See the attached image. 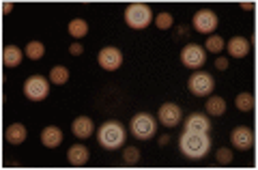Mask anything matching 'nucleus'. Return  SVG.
Instances as JSON below:
<instances>
[{"label": "nucleus", "mask_w": 258, "mask_h": 170, "mask_svg": "<svg viewBox=\"0 0 258 170\" xmlns=\"http://www.w3.org/2000/svg\"><path fill=\"white\" fill-rule=\"evenodd\" d=\"M151 20H153V13H151V9H149V5L136 3V5H129L127 11H125V22H127L132 28H136V30L147 28L149 24H151Z\"/></svg>", "instance_id": "7ed1b4c3"}, {"label": "nucleus", "mask_w": 258, "mask_h": 170, "mask_svg": "<svg viewBox=\"0 0 258 170\" xmlns=\"http://www.w3.org/2000/svg\"><path fill=\"white\" fill-rule=\"evenodd\" d=\"M213 78L205 74V71H196L191 78H189V91L198 97H205V95H211L213 91Z\"/></svg>", "instance_id": "0eeeda50"}, {"label": "nucleus", "mask_w": 258, "mask_h": 170, "mask_svg": "<svg viewBox=\"0 0 258 170\" xmlns=\"http://www.w3.org/2000/svg\"><path fill=\"white\" fill-rule=\"evenodd\" d=\"M43 54H45V47L41 41H30L26 45V56L30 61H39V59H43Z\"/></svg>", "instance_id": "412c9836"}, {"label": "nucleus", "mask_w": 258, "mask_h": 170, "mask_svg": "<svg viewBox=\"0 0 258 170\" xmlns=\"http://www.w3.org/2000/svg\"><path fill=\"white\" fill-rule=\"evenodd\" d=\"M237 108L243 110V112H249L254 108V95L252 93H241L237 97Z\"/></svg>", "instance_id": "5701e85b"}, {"label": "nucleus", "mask_w": 258, "mask_h": 170, "mask_svg": "<svg viewBox=\"0 0 258 170\" xmlns=\"http://www.w3.org/2000/svg\"><path fill=\"white\" fill-rule=\"evenodd\" d=\"M228 52H230V56H235V59H243L249 52V41L245 37H232L228 41Z\"/></svg>", "instance_id": "2eb2a0df"}, {"label": "nucleus", "mask_w": 258, "mask_h": 170, "mask_svg": "<svg viewBox=\"0 0 258 170\" xmlns=\"http://www.w3.org/2000/svg\"><path fill=\"white\" fill-rule=\"evenodd\" d=\"M24 93L32 101H41L50 93V84H47V80L43 76H30L26 80V84H24Z\"/></svg>", "instance_id": "39448f33"}, {"label": "nucleus", "mask_w": 258, "mask_h": 170, "mask_svg": "<svg viewBox=\"0 0 258 170\" xmlns=\"http://www.w3.org/2000/svg\"><path fill=\"white\" fill-rule=\"evenodd\" d=\"M71 132H74L78 138H91V134L95 132V125L88 117H78L74 123H71Z\"/></svg>", "instance_id": "ddd939ff"}, {"label": "nucleus", "mask_w": 258, "mask_h": 170, "mask_svg": "<svg viewBox=\"0 0 258 170\" xmlns=\"http://www.w3.org/2000/svg\"><path fill=\"white\" fill-rule=\"evenodd\" d=\"M159 144H161V147H164V144H168V136H161V138H159Z\"/></svg>", "instance_id": "2f4dec72"}, {"label": "nucleus", "mask_w": 258, "mask_h": 170, "mask_svg": "<svg viewBox=\"0 0 258 170\" xmlns=\"http://www.w3.org/2000/svg\"><path fill=\"white\" fill-rule=\"evenodd\" d=\"M11 9H13V5H11V3H5V5H3V13H5V15H7V13H11Z\"/></svg>", "instance_id": "c756f323"}, {"label": "nucleus", "mask_w": 258, "mask_h": 170, "mask_svg": "<svg viewBox=\"0 0 258 170\" xmlns=\"http://www.w3.org/2000/svg\"><path fill=\"white\" fill-rule=\"evenodd\" d=\"M194 28H196L198 32H213L217 28V15L213 11H198L196 15H194Z\"/></svg>", "instance_id": "6e6552de"}, {"label": "nucleus", "mask_w": 258, "mask_h": 170, "mask_svg": "<svg viewBox=\"0 0 258 170\" xmlns=\"http://www.w3.org/2000/svg\"><path fill=\"white\" fill-rule=\"evenodd\" d=\"M67 155H69V161L74 166H84L88 161V149L82 147V144H74V147L69 149Z\"/></svg>", "instance_id": "f3484780"}, {"label": "nucleus", "mask_w": 258, "mask_h": 170, "mask_svg": "<svg viewBox=\"0 0 258 170\" xmlns=\"http://www.w3.org/2000/svg\"><path fill=\"white\" fill-rule=\"evenodd\" d=\"M3 63L7 67H18L22 63V50L18 45H7L3 50Z\"/></svg>", "instance_id": "dca6fc26"}, {"label": "nucleus", "mask_w": 258, "mask_h": 170, "mask_svg": "<svg viewBox=\"0 0 258 170\" xmlns=\"http://www.w3.org/2000/svg\"><path fill=\"white\" fill-rule=\"evenodd\" d=\"M97 136H99V144L103 149L114 151L125 142V127L120 123H116V121H108V123H103L99 127Z\"/></svg>", "instance_id": "f03ea898"}, {"label": "nucleus", "mask_w": 258, "mask_h": 170, "mask_svg": "<svg viewBox=\"0 0 258 170\" xmlns=\"http://www.w3.org/2000/svg\"><path fill=\"white\" fill-rule=\"evenodd\" d=\"M211 129V121H209L205 115H200V112H194V115L187 117L185 121V132H209Z\"/></svg>", "instance_id": "f8f14e48"}, {"label": "nucleus", "mask_w": 258, "mask_h": 170, "mask_svg": "<svg viewBox=\"0 0 258 170\" xmlns=\"http://www.w3.org/2000/svg\"><path fill=\"white\" fill-rule=\"evenodd\" d=\"M205 59H207L205 50H203L200 45H196V43L185 45V47H183V52H181V63L185 65V67H191V69L203 67V65H205Z\"/></svg>", "instance_id": "423d86ee"}, {"label": "nucleus", "mask_w": 258, "mask_h": 170, "mask_svg": "<svg viewBox=\"0 0 258 170\" xmlns=\"http://www.w3.org/2000/svg\"><path fill=\"white\" fill-rule=\"evenodd\" d=\"M86 32H88V24H86L84 20L76 18V20H71V22H69V35H71V37L82 39V37L86 35Z\"/></svg>", "instance_id": "6ab92c4d"}, {"label": "nucleus", "mask_w": 258, "mask_h": 170, "mask_svg": "<svg viewBox=\"0 0 258 170\" xmlns=\"http://www.w3.org/2000/svg\"><path fill=\"white\" fill-rule=\"evenodd\" d=\"M69 52H71V54H74V56H80V54H82L84 50H82V45H80V43H74V45H71V47H69Z\"/></svg>", "instance_id": "cd10ccee"}, {"label": "nucleus", "mask_w": 258, "mask_h": 170, "mask_svg": "<svg viewBox=\"0 0 258 170\" xmlns=\"http://www.w3.org/2000/svg\"><path fill=\"white\" fill-rule=\"evenodd\" d=\"M179 147L189 159H203L211 149V140L205 132H185L181 136Z\"/></svg>", "instance_id": "f257e3e1"}, {"label": "nucleus", "mask_w": 258, "mask_h": 170, "mask_svg": "<svg viewBox=\"0 0 258 170\" xmlns=\"http://www.w3.org/2000/svg\"><path fill=\"white\" fill-rule=\"evenodd\" d=\"M41 142H43V147H47V149H56L62 142V132L58 127H54V125L45 127L41 132Z\"/></svg>", "instance_id": "4468645a"}, {"label": "nucleus", "mask_w": 258, "mask_h": 170, "mask_svg": "<svg viewBox=\"0 0 258 170\" xmlns=\"http://www.w3.org/2000/svg\"><path fill=\"white\" fill-rule=\"evenodd\" d=\"M217 159H220L222 164H228V161L232 159V153L228 149H220V151H217Z\"/></svg>", "instance_id": "bb28decb"}, {"label": "nucleus", "mask_w": 258, "mask_h": 170, "mask_svg": "<svg viewBox=\"0 0 258 170\" xmlns=\"http://www.w3.org/2000/svg\"><path fill=\"white\" fill-rule=\"evenodd\" d=\"M207 110H209V115L220 117V115H224V112H226V101L222 99V97H209Z\"/></svg>", "instance_id": "aec40b11"}, {"label": "nucleus", "mask_w": 258, "mask_h": 170, "mask_svg": "<svg viewBox=\"0 0 258 170\" xmlns=\"http://www.w3.org/2000/svg\"><path fill=\"white\" fill-rule=\"evenodd\" d=\"M155 24H157V28H161V30L170 28L172 26V15L170 13H159L155 18Z\"/></svg>", "instance_id": "393cba45"}, {"label": "nucleus", "mask_w": 258, "mask_h": 170, "mask_svg": "<svg viewBox=\"0 0 258 170\" xmlns=\"http://www.w3.org/2000/svg\"><path fill=\"white\" fill-rule=\"evenodd\" d=\"M207 50L213 52V54H215V52H222V50H224V39L217 37V35H215V37H209V39H207Z\"/></svg>", "instance_id": "b1692460"}, {"label": "nucleus", "mask_w": 258, "mask_h": 170, "mask_svg": "<svg viewBox=\"0 0 258 170\" xmlns=\"http://www.w3.org/2000/svg\"><path fill=\"white\" fill-rule=\"evenodd\" d=\"M241 7H243V9H245V11H249V9H254V5H252V3H243V5H241Z\"/></svg>", "instance_id": "7c9ffc66"}, {"label": "nucleus", "mask_w": 258, "mask_h": 170, "mask_svg": "<svg viewBox=\"0 0 258 170\" xmlns=\"http://www.w3.org/2000/svg\"><path fill=\"white\" fill-rule=\"evenodd\" d=\"M181 121V108L176 103H164L159 108V123L166 127H174Z\"/></svg>", "instance_id": "9d476101"}, {"label": "nucleus", "mask_w": 258, "mask_h": 170, "mask_svg": "<svg viewBox=\"0 0 258 170\" xmlns=\"http://www.w3.org/2000/svg\"><path fill=\"white\" fill-rule=\"evenodd\" d=\"M155 129H157L155 119H153L151 115H147V112L136 115L134 121H132V134L136 136V138H140V140H149L151 136L155 134Z\"/></svg>", "instance_id": "20e7f679"}, {"label": "nucleus", "mask_w": 258, "mask_h": 170, "mask_svg": "<svg viewBox=\"0 0 258 170\" xmlns=\"http://www.w3.org/2000/svg\"><path fill=\"white\" fill-rule=\"evenodd\" d=\"M232 144L241 151H247L254 147V132L249 127H237L232 132Z\"/></svg>", "instance_id": "9b49d317"}, {"label": "nucleus", "mask_w": 258, "mask_h": 170, "mask_svg": "<svg viewBox=\"0 0 258 170\" xmlns=\"http://www.w3.org/2000/svg\"><path fill=\"white\" fill-rule=\"evenodd\" d=\"M123 155H125V164H136V161L140 159V151L136 147H127Z\"/></svg>", "instance_id": "a878e982"}, {"label": "nucleus", "mask_w": 258, "mask_h": 170, "mask_svg": "<svg viewBox=\"0 0 258 170\" xmlns=\"http://www.w3.org/2000/svg\"><path fill=\"white\" fill-rule=\"evenodd\" d=\"M120 63H123V54L116 47H103L99 52V65L106 71H114L120 67Z\"/></svg>", "instance_id": "1a4fd4ad"}, {"label": "nucleus", "mask_w": 258, "mask_h": 170, "mask_svg": "<svg viewBox=\"0 0 258 170\" xmlns=\"http://www.w3.org/2000/svg\"><path fill=\"white\" fill-rule=\"evenodd\" d=\"M7 140H9L11 144H22L24 140H26V127H24L22 123H13L7 127Z\"/></svg>", "instance_id": "a211bd4d"}, {"label": "nucleus", "mask_w": 258, "mask_h": 170, "mask_svg": "<svg viewBox=\"0 0 258 170\" xmlns=\"http://www.w3.org/2000/svg\"><path fill=\"white\" fill-rule=\"evenodd\" d=\"M215 65H217V69H226V67H228V59H224V56H222V59L215 61Z\"/></svg>", "instance_id": "c85d7f7f"}, {"label": "nucleus", "mask_w": 258, "mask_h": 170, "mask_svg": "<svg viewBox=\"0 0 258 170\" xmlns=\"http://www.w3.org/2000/svg\"><path fill=\"white\" fill-rule=\"evenodd\" d=\"M50 80L54 84H64L69 80V71H67V67H62V65H58V67H54L52 71H50Z\"/></svg>", "instance_id": "4be33fe9"}]
</instances>
